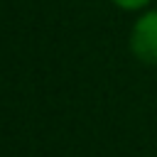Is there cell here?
I'll return each instance as SVG.
<instances>
[{
  "label": "cell",
  "mask_w": 157,
  "mask_h": 157,
  "mask_svg": "<svg viewBox=\"0 0 157 157\" xmlns=\"http://www.w3.org/2000/svg\"><path fill=\"white\" fill-rule=\"evenodd\" d=\"M115 7H120V10H128V12H132V10H142V7H147L152 0H110Z\"/></svg>",
  "instance_id": "cell-2"
},
{
  "label": "cell",
  "mask_w": 157,
  "mask_h": 157,
  "mask_svg": "<svg viewBox=\"0 0 157 157\" xmlns=\"http://www.w3.org/2000/svg\"><path fill=\"white\" fill-rule=\"evenodd\" d=\"M130 52L142 64H157V10H145L130 29Z\"/></svg>",
  "instance_id": "cell-1"
}]
</instances>
